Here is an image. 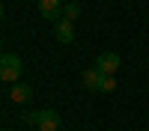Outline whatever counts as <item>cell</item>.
I'll list each match as a JSON object with an SVG mask.
<instances>
[{
  "instance_id": "cell-9",
  "label": "cell",
  "mask_w": 149,
  "mask_h": 131,
  "mask_svg": "<svg viewBox=\"0 0 149 131\" xmlns=\"http://www.w3.org/2000/svg\"><path fill=\"white\" fill-rule=\"evenodd\" d=\"M116 89V75H104L102 78V87H98V92H113Z\"/></svg>"
},
{
  "instance_id": "cell-8",
  "label": "cell",
  "mask_w": 149,
  "mask_h": 131,
  "mask_svg": "<svg viewBox=\"0 0 149 131\" xmlns=\"http://www.w3.org/2000/svg\"><path fill=\"white\" fill-rule=\"evenodd\" d=\"M63 18L74 24V21L81 18V3H63Z\"/></svg>"
},
{
  "instance_id": "cell-5",
  "label": "cell",
  "mask_w": 149,
  "mask_h": 131,
  "mask_svg": "<svg viewBox=\"0 0 149 131\" xmlns=\"http://www.w3.org/2000/svg\"><path fill=\"white\" fill-rule=\"evenodd\" d=\"M54 36H57L60 45H72V42H74V24L66 21V18H60V21L54 24Z\"/></svg>"
},
{
  "instance_id": "cell-11",
  "label": "cell",
  "mask_w": 149,
  "mask_h": 131,
  "mask_svg": "<svg viewBox=\"0 0 149 131\" xmlns=\"http://www.w3.org/2000/svg\"><path fill=\"white\" fill-rule=\"evenodd\" d=\"M0 21H3V3H0Z\"/></svg>"
},
{
  "instance_id": "cell-7",
  "label": "cell",
  "mask_w": 149,
  "mask_h": 131,
  "mask_svg": "<svg viewBox=\"0 0 149 131\" xmlns=\"http://www.w3.org/2000/svg\"><path fill=\"white\" fill-rule=\"evenodd\" d=\"M102 71H98L95 66H90V69H86L84 71V89H93V92H98V87H102Z\"/></svg>"
},
{
  "instance_id": "cell-2",
  "label": "cell",
  "mask_w": 149,
  "mask_h": 131,
  "mask_svg": "<svg viewBox=\"0 0 149 131\" xmlns=\"http://www.w3.org/2000/svg\"><path fill=\"white\" fill-rule=\"evenodd\" d=\"M36 128H39V131H60V128H63V119H60V113L54 110V107H45V110H39Z\"/></svg>"
},
{
  "instance_id": "cell-12",
  "label": "cell",
  "mask_w": 149,
  "mask_h": 131,
  "mask_svg": "<svg viewBox=\"0 0 149 131\" xmlns=\"http://www.w3.org/2000/svg\"><path fill=\"white\" fill-rule=\"evenodd\" d=\"M0 54H3V42H0Z\"/></svg>"
},
{
  "instance_id": "cell-4",
  "label": "cell",
  "mask_w": 149,
  "mask_h": 131,
  "mask_svg": "<svg viewBox=\"0 0 149 131\" xmlns=\"http://www.w3.org/2000/svg\"><path fill=\"white\" fill-rule=\"evenodd\" d=\"M36 9H39L42 18L54 21V24L63 18V3H60V0H39V3H36Z\"/></svg>"
},
{
  "instance_id": "cell-6",
  "label": "cell",
  "mask_w": 149,
  "mask_h": 131,
  "mask_svg": "<svg viewBox=\"0 0 149 131\" xmlns=\"http://www.w3.org/2000/svg\"><path fill=\"white\" fill-rule=\"evenodd\" d=\"M30 95H33V87H30V83H21V80H15L12 89H9V98L15 101V104H27Z\"/></svg>"
},
{
  "instance_id": "cell-3",
  "label": "cell",
  "mask_w": 149,
  "mask_h": 131,
  "mask_svg": "<svg viewBox=\"0 0 149 131\" xmlns=\"http://www.w3.org/2000/svg\"><path fill=\"white\" fill-rule=\"evenodd\" d=\"M95 69L102 71V75H116L119 71V54L116 51H104L95 57Z\"/></svg>"
},
{
  "instance_id": "cell-1",
  "label": "cell",
  "mask_w": 149,
  "mask_h": 131,
  "mask_svg": "<svg viewBox=\"0 0 149 131\" xmlns=\"http://www.w3.org/2000/svg\"><path fill=\"white\" fill-rule=\"evenodd\" d=\"M21 57L18 54H0V80L6 83H15L21 78Z\"/></svg>"
},
{
  "instance_id": "cell-10",
  "label": "cell",
  "mask_w": 149,
  "mask_h": 131,
  "mask_svg": "<svg viewBox=\"0 0 149 131\" xmlns=\"http://www.w3.org/2000/svg\"><path fill=\"white\" fill-rule=\"evenodd\" d=\"M24 122H27V125H36V122H39V110H27V113H24Z\"/></svg>"
}]
</instances>
